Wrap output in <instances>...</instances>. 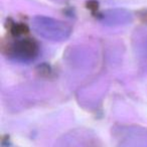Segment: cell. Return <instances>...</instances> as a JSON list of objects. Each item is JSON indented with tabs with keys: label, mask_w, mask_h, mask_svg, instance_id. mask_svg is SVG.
Instances as JSON below:
<instances>
[{
	"label": "cell",
	"mask_w": 147,
	"mask_h": 147,
	"mask_svg": "<svg viewBox=\"0 0 147 147\" xmlns=\"http://www.w3.org/2000/svg\"><path fill=\"white\" fill-rule=\"evenodd\" d=\"M32 26L39 35L51 40H63L71 33V27L65 24V22L51 17H35Z\"/></svg>",
	"instance_id": "cell-1"
},
{
	"label": "cell",
	"mask_w": 147,
	"mask_h": 147,
	"mask_svg": "<svg viewBox=\"0 0 147 147\" xmlns=\"http://www.w3.org/2000/svg\"><path fill=\"white\" fill-rule=\"evenodd\" d=\"M38 53V45L30 38H23L15 41L9 49V55L18 61H31Z\"/></svg>",
	"instance_id": "cell-2"
}]
</instances>
